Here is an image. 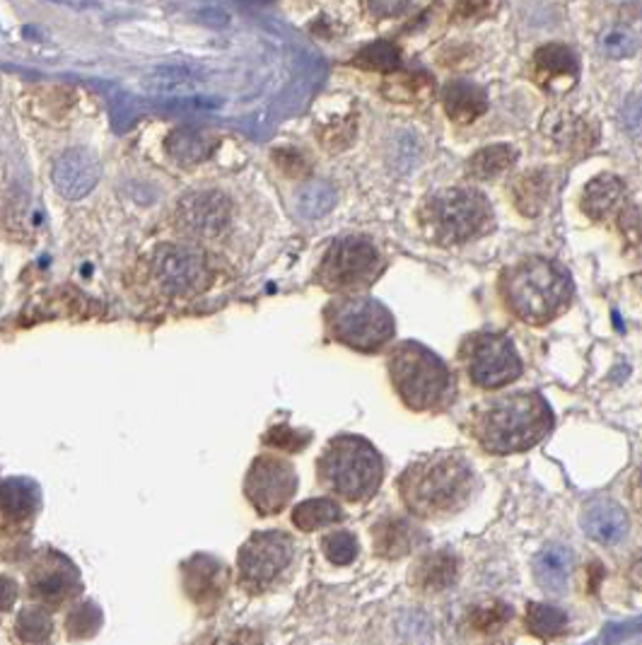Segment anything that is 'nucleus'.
<instances>
[{
    "instance_id": "obj_1",
    "label": "nucleus",
    "mask_w": 642,
    "mask_h": 645,
    "mask_svg": "<svg viewBox=\"0 0 642 645\" xmlns=\"http://www.w3.org/2000/svg\"><path fill=\"white\" fill-rule=\"evenodd\" d=\"M411 518L443 520L462 512L480 491L474 462L459 450L425 452L406 465L396 481Z\"/></svg>"
},
{
    "instance_id": "obj_2",
    "label": "nucleus",
    "mask_w": 642,
    "mask_h": 645,
    "mask_svg": "<svg viewBox=\"0 0 642 645\" xmlns=\"http://www.w3.org/2000/svg\"><path fill=\"white\" fill-rule=\"evenodd\" d=\"M556 426L541 392L517 389L480 402L472 412V436L488 455H521L537 447Z\"/></svg>"
},
{
    "instance_id": "obj_3",
    "label": "nucleus",
    "mask_w": 642,
    "mask_h": 645,
    "mask_svg": "<svg viewBox=\"0 0 642 645\" xmlns=\"http://www.w3.org/2000/svg\"><path fill=\"white\" fill-rule=\"evenodd\" d=\"M392 387L408 412L443 414L457 399V382L435 351L404 341L386 358Z\"/></svg>"
},
{
    "instance_id": "obj_4",
    "label": "nucleus",
    "mask_w": 642,
    "mask_h": 645,
    "mask_svg": "<svg viewBox=\"0 0 642 645\" xmlns=\"http://www.w3.org/2000/svg\"><path fill=\"white\" fill-rule=\"evenodd\" d=\"M507 310L525 324L541 326L560 318L572 300V281L556 261L529 257L503 273Z\"/></svg>"
},
{
    "instance_id": "obj_5",
    "label": "nucleus",
    "mask_w": 642,
    "mask_h": 645,
    "mask_svg": "<svg viewBox=\"0 0 642 645\" xmlns=\"http://www.w3.org/2000/svg\"><path fill=\"white\" fill-rule=\"evenodd\" d=\"M317 481L345 503H367L384 481V459L377 447L355 433L331 438L317 459Z\"/></svg>"
},
{
    "instance_id": "obj_6",
    "label": "nucleus",
    "mask_w": 642,
    "mask_h": 645,
    "mask_svg": "<svg viewBox=\"0 0 642 645\" xmlns=\"http://www.w3.org/2000/svg\"><path fill=\"white\" fill-rule=\"evenodd\" d=\"M329 334L339 344L374 353L390 344L396 332L394 314L380 300L367 295H343L331 302L324 312Z\"/></svg>"
},
{
    "instance_id": "obj_7",
    "label": "nucleus",
    "mask_w": 642,
    "mask_h": 645,
    "mask_svg": "<svg viewBox=\"0 0 642 645\" xmlns=\"http://www.w3.org/2000/svg\"><path fill=\"white\" fill-rule=\"evenodd\" d=\"M490 214L484 194L474 189H445L427 201L423 220L435 242L462 245L488 228Z\"/></svg>"
},
{
    "instance_id": "obj_8",
    "label": "nucleus",
    "mask_w": 642,
    "mask_h": 645,
    "mask_svg": "<svg viewBox=\"0 0 642 645\" xmlns=\"http://www.w3.org/2000/svg\"><path fill=\"white\" fill-rule=\"evenodd\" d=\"M298 547L283 530L253 532L237 554V583L249 595H263L288 575Z\"/></svg>"
},
{
    "instance_id": "obj_9",
    "label": "nucleus",
    "mask_w": 642,
    "mask_h": 645,
    "mask_svg": "<svg viewBox=\"0 0 642 645\" xmlns=\"http://www.w3.org/2000/svg\"><path fill=\"white\" fill-rule=\"evenodd\" d=\"M459 361L472 385L488 392L512 385L525 371L510 336L498 332L472 334L462 344Z\"/></svg>"
},
{
    "instance_id": "obj_10",
    "label": "nucleus",
    "mask_w": 642,
    "mask_h": 645,
    "mask_svg": "<svg viewBox=\"0 0 642 645\" xmlns=\"http://www.w3.org/2000/svg\"><path fill=\"white\" fill-rule=\"evenodd\" d=\"M300 489L296 465L278 452H261L245 477V498L261 518L283 512Z\"/></svg>"
},
{
    "instance_id": "obj_11",
    "label": "nucleus",
    "mask_w": 642,
    "mask_h": 645,
    "mask_svg": "<svg viewBox=\"0 0 642 645\" xmlns=\"http://www.w3.org/2000/svg\"><path fill=\"white\" fill-rule=\"evenodd\" d=\"M382 269L380 252L367 240L348 237L333 245L319 267V283L329 291L353 295L360 288H367Z\"/></svg>"
},
{
    "instance_id": "obj_12",
    "label": "nucleus",
    "mask_w": 642,
    "mask_h": 645,
    "mask_svg": "<svg viewBox=\"0 0 642 645\" xmlns=\"http://www.w3.org/2000/svg\"><path fill=\"white\" fill-rule=\"evenodd\" d=\"M153 271L157 283L172 295L200 293L210 283V269L204 252L184 245H163L155 252Z\"/></svg>"
},
{
    "instance_id": "obj_13",
    "label": "nucleus",
    "mask_w": 642,
    "mask_h": 645,
    "mask_svg": "<svg viewBox=\"0 0 642 645\" xmlns=\"http://www.w3.org/2000/svg\"><path fill=\"white\" fill-rule=\"evenodd\" d=\"M232 220V201L222 191H194L177 206V226L194 237H218Z\"/></svg>"
},
{
    "instance_id": "obj_14",
    "label": "nucleus",
    "mask_w": 642,
    "mask_h": 645,
    "mask_svg": "<svg viewBox=\"0 0 642 645\" xmlns=\"http://www.w3.org/2000/svg\"><path fill=\"white\" fill-rule=\"evenodd\" d=\"M227 585H230V571L220 559L196 554L184 563V590L196 607L216 610L225 597Z\"/></svg>"
},
{
    "instance_id": "obj_15",
    "label": "nucleus",
    "mask_w": 642,
    "mask_h": 645,
    "mask_svg": "<svg viewBox=\"0 0 642 645\" xmlns=\"http://www.w3.org/2000/svg\"><path fill=\"white\" fill-rule=\"evenodd\" d=\"M372 551L384 561L411 556L427 544V534L406 516H384L372 524Z\"/></svg>"
},
{
    "instance_id": "obj_16",
    "label": "nucleus",
    "mask_w": 642,
    "mask_h": 645,
    "mask_svg": "<svg viewBox=\"0 0 642 645\" xmlns=\"http://www.w3.org/2000/svg\"><path fill=\"white\" fill-rule=\"evenodd\" d=\"M100 181V163L87 150L63 153L53 165V184L63 199L77 201L87 196Z\"/></svg>"
},
{
    "instance_id": "obj_17",
    "label": "nucleus",
    "mask_w": 642,
    "mask_h": 645,
    "mask_svg": "<svg viewBox=\"0 0 642 645\" xmlns=\"http://www.w3.org/2000/svg\"><path fill=\"white\" fill-rule=\"evenodd\" d=\"M582 532L601 547H617L628 537L631 520L623 506L611 498H594L582 510Z\"/></svg>"
},
{
    "instance_id": "obj_18",
    "label": "nucleus",
    "mask_w": 642,
    "mask_h": 645,
    "mask_svg": "<svg viewBox=\"0 0 642 645\" xmlns=\"http://www.w3.org/2000/svg\"><path fill=\"white\" fill-rule=\"evenodd\" d=\"M32 592L49 604H61L80 592V573L75 565L59 554H49L46 565L32 573Z\"/></svg>"
},
{
    "instance_id": "obj_19",
    "label": "nucleus",
    "mask_w": 642,
    "mask_h": 645,
    "mask_svg": "<svg viewBox=\"0 0 642 645\" xmlns=\"http://www.w3.org/2000/svg\"><path fill=\"white\" fill-rule=\"evenodd\" d=\"M459 578V559L447 549L427 551L418 556L408 573V583L413 590L425 592V595H437V592L449 590Z\"/></svg>"
},
{
    "instance_id": "obj_20",
    "label": "nucleus",
    "mask_w": 642,
    "mask_h": 645,
    "mask_svg": "<svg viewBox=\"0 0 642 645\" xmlns=\"http://www.w3.org/2000/svg\"><path fill=\"white\" fill-rule=\"evenodd\" d=\"M578 59L570 49L560 46V44H548L541 46L537 54H534V77L537 83L543 85L546 90L560 92L570 90L574 83H578Z\"/></svg>"
},
{
    "instance_id": "obj_21",
    "label": "nucleus",
    "mask_w": 642,
    "mask_h": 645,
    "mask_svg": "<svg viewBox=\"0 0 642 645\" xmlns=\"http://www.w3.org/2000/svg\"><path fill=\"white\" fill-rule=\"evenodd\" d=\"M534 581L546 592V595H563L570 583L572 571V554L570 549L551 544L543 547L537 556H534Z\"/></svg>"
},
{
    "instance_id": "obj_22",
    "label": "nucleus",
    "mask_w": 642,
    "mask_h": 645,
    "mask_svg": "<svg viewBox=\"0 0 642 645\" xmlns=\"http://www.w3.org/2000/svg\"><path fill=\"white\" fill-rule=\"evenodd\" d=\"M543 131L551 136L560 148L566 150H584L594 143V128L582 116L570 114L566 110L548 112L543 118Z\"/></svg>"
},
{
    "instance_id": "obj_23",
    "label": "nucleus",
    "mask_w": 642,
    "mask_h": 645,
    "mask_svg": "<svg viewBox=\"0 0 642 645\" xmlns=\"http://www.w3.org/2000/svg\"><path fill=\"white\" fill-rule=\"evenodd\" d=\"M39 506L37 486L30 481L10 479L0 489V522L22 528L24 520H32Z\"/></svg>"
},
{
    "instance_id": "obj_24",
    "label": "nucleus",
    "mask_w": 642,
    "mask_h": 645,
    "mask_svg": "<svg viewBox=\"0 0 642 645\" xmlns=\"http://www.w3.org/2000/svg\"><path fill=\"white\" fill-rule=\"evenodd\" d=\"M445 110L449 114L452 122L457 124H472L478 116H484L488 110L486 92L474 83L466 81H454L445 87Z\"/></svg>"
},
{
    "instance_id": "obj_25",
    "label": "nucleus",
    "mask_w": 642,
    "mask_h": 645,
    "mask_svg": "<svg viewBox=\"0 0 642 645\" xmlns=\"http://www.w3.org/2000/svg\"><path fill=\"white\" fill-rule=\"evenodd\" d=\"M216 146L218 141L196 126H182L177 131H172L167 138V153L174 160L184 165L206 160V157L216 150Z\"/></svg>"
},
{
    "instance_id": "obj_26",
    "label": "nucleus",
    "mask_w": 642,
    "mask_h": 645,
    "mask_svg": "<svg viewBox=\"0 0 642 645\" xmlns=\"http://www.w3.org/2000/svg\"><path fill=\"white\" fill-rule=\"evenodd\" d=\"M345 512L333 498H307L292 508V524L300 532H317L343 522Z\"/></svg>"
},
{
    "instance_id": "obj_27",
    "label": "nucleus",
    "mask_w": 642,
    "mask_h": 645,
    "mask_svg": "<svg viewBox=\"0 0 642 645\" xmlns=\"http://www.w3.org/2000/svg\"><path fill=\"white\" fill-rule=\"evenodd\" d=\"M548 196H551V177L543 169L521 175L512 184V201L521 216L537 218L546 208Z\"/></svg>"
},
{
    "instance_id": "obj_28",
    "label": "nucleus",
    "mask_w": 642,
    "mask_h": 645,
    "mask_svg": "<svg viewBox=\"0 0 642 645\" xmlns=\"http://www.w3.org/2000/svg\"><path fill=\"white\" fill-rule=\"evenodd\" d=\"M625 194V184L617 175H599L587 184L584 196H582V208L584 214H590L592 218H607L613 208L619 206Z\"/></svg>"
},
{
    "instance_id": "obj_29",
    "label": "nucleus",
    "mask_w": 642,
    "mask_h": 645,
    "mask_svg": "<svg viewBox=\"0 0 642 645\" xmlns=\"http://www.w3.org/2000/svg\"><path fill=\"white\" fill-rule=\"evenodd\" d=\"M525 622H527L529 634L539 636V638H556L568 631L570 616L560 607H553V604L529 602Z\"/></svg>"
},
{
    "instance_id": "obj_30",
    "label": "nucleus",
    "mask_w": 642,
    "mask_h": 645,
    "mask_svg": "<svg viewBox=\"0 0 642 645\" xmlns=\"http://www.w3.org/2000/svg\"><path fill=\"white\" fill-rule=\"evenodd\" d=\"M517 163V150L505 143H495V146L480 148L469 163V173L476 179H493L507 173Z\"/></svg>"
},
{
    "instance_id": "obj_31",
    "label": "nucleus",
    "mask_w": 642,
    "mask_h": 645,
    "mask_svg": "<svg viewBox=\"0 0 642 645\" xmlns=\"http://www.w3.org/2000/svg\"><path fill=\"white\" fill-rule=\"evenodd\" d=\"M353 63L360 65V69H367V71L392 73V71L401 69V51L390 42H374L360 51Z\"/></svg>"
},
{
    "instance_id": "obj_32",
    "label": "nucleus",
    "mask_w": 642,
    "mask_h": 645,
    "mask_svg": "<svg viewBox=\"0 0 642 645\" xmlns=\"http://www.w3.org/2000/svg\"><path fill=\"white\" fill-rule=\"evenodd\" d=\"M321 551L333 565H351L360 554V542L353 532L331 530L321 539Z\"/></svg>"
},
{
    "instance_id": "obj_33",
    "label": "nucleus",
    "mask_w": 642,
    "mask_h": 645,
    "mask_svg": "<svg viewBox=\"0 0 642 645\" xmlns=\"http://www.w3.org/2000/svg\"><path fill=\"white\" fill-rule=\"evenodd\" d=\"M298 206L302 210V216L321 218V216H327L333 206H336V191H333V187H329L327 181H312L300 191Z\"/></svg>"
},
{
    "instance_id": "obj_34",
    "label": "nucleus",
    "mask_w": 642,
    "mask_h": 645,
    "mask_svg": "<svg viewBox=\"0 0 642 645\" xmlns=\"http://www.w3.org/2000/svg\"><path fill=\"white\" fill-rule=\"evenodd\" d=\"M312 443V436L307 430H298L288 424L273 426L263 433V445L278 452H302Z\"/></svg>"
},
{
    "instance_id": "obj_35",
    "label": "nucleus",
    "mask_w": 642,
    "mask_h": 645,
    "mask_svg": "<svg viewBox=\"0 0 642 645\" xmlns=\"http://www.w3.org/2000/svg\"><path fill=\"white\" fill-rule=\"evenodd\" d=\"M512 618V607H507L503 602H488L476 607L472 614V624L478 631H500Z\"/></svg>"
},
{
    "instance_id": "obj_36",
    "label": "nucleus",
    "mask_w": 642,
    "mask_h": 645,
    "mask_svg": "<svg viewBox=\"0 0 642 645\" xmlns=\"http://www.w3.org/2000/svg\"><path fill=\"white\" fill-rule=\"evenodd\" d=\"M601 49L613 61L631 59L638 51V37L631 30H611L601 37Z\"/></svg>"
},
{
    "instance_id": "obj_37",
    "label": "nucleus",
    "mask_w": 642,
    "mask_h": 645,
    "mask_svg": "<svg viewBox=\"0 0 642 645\" xmlns=\"http://www.w3.org/2000/svg\"><path fill=\"white\" fill-rule=\"evenodd\" d=\"M500 8V0H457L454 18L462 22H478L495 15Z\"/></svg>"
},
{
    "instance_id": "obj_38",
    "label": "nucleus",
    "mask_w": 642,
    "mask_h": 645,
    "mask_svg": "<svg viewBox=\"0 0 642 645\" xmlns=\"http://www.w3.org/2000/svg\"><path fill=\"white\" fill-rule=\"evenodd\" d=\"M431 87L433 85L425 75H404L394 83L392 100H425Z\"/></svg>"
},
{
    "instance_id": "obj_39",
    "label": "nucleus",
    "mask_w": 642,
    "mask_h": 645,
    "mask_svg": "<svg viewBox=\"0 0 642 645\" xmlns=\"http://www.w3.org/2000/svg\"><path fill=\"white\" fill-rule=\"evenodd\" d=\"M151 90L155 95H186L191 92V81L184 73H159L151 77Z\"/></svg>"
},
{
    "instance_id": "obj_40",
    "label": "nucleus",
    "mask_w": 642,
    "mask_h": 645,
    "mask_svg": "<svg viewBox=\"0 0 642 645\" xmlns=\"http://www.w3.org/2000/svg\"><path fill=\"white\" fill-rule=\"evenodd\" d=\"M374 18H396L408 8V0H367Z\"/></svg>"
}]
</instances>
